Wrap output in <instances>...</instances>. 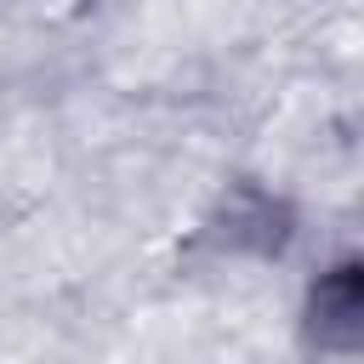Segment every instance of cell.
<instances>
[{
  "mask_svg": "<svg viewBox=\"0 0 364 364\" xmlns=\"http://www.w3.org/2000/svg\"><path fill=\"white\" fill-rule=\"evenodd\" d=\"M313 336L330 347H364V267H336L313 290Z\"/></svg>",
  "mask_w": 364,
  "mask_h": 364,
  "instance_id": "1",
  "label": "cell"
}]
</instances>
